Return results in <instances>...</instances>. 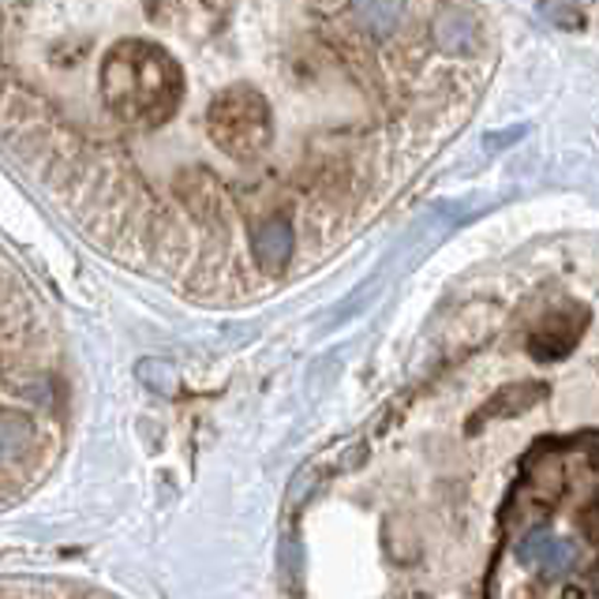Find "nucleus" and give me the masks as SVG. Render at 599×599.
<instances>
[{
    "label": "nucleus",
    "instance_id": "nucleus-4",
    "mask_svg": "<svg viewBox=\"0 0 599 599\" xmlns=\"http://www.w3.org/2000/svg\"><path fill=\"white\" fill-rule=\"evenodd\" d=\"M292 252H297V229H292V222L285 214L263 217V222L252 229L255 266H259L263 274H270V278H278L285 266H289Z\"/></svg>",
    "mask_w": 599,
    "mask_h": 599
},
{
    "label": "nucleus",
    "instance_id": "nucleus-5",
    "mask_svg": "<svg viewBox=\"0 0 599 599\" xmlns=\"http://www.w3.org/2000/svg\"><path fill=\"white\" fill-rule=\"evenodd\" d=\"M31 442H34L31 416L15 413V408H4V413H0V458L4 461L26 458V453H31Z\"/></svg>",
    "mask_w": 599,
    "mask_h": 599
},
{
    "label": "nucleus",
    "instance_id": "nucleus-3",
    "mask_svg": "<svg viewBox=\"0 0 599 599\" xmlns=\"http://www.w3.org/2000/svg\"><path fill=\"white\" fill-rule=\"evenodd\" d=\"M517 558H521V566L532 569L536 577L555 581V577H563L577 566V547L569 544V539L555 536L550 528H532L517 544Z\"/></svg>",
    "mask_w": 599,
    "mask_h": 599
},
{
    "label": "nucleus",
    "instance_id": "nucleus-6",
    "mask_svg": "<svg viewBox=\"0 0 599 599\" xmlns=\"http://www.w3.org/2000/svg\"><path fill=\"white\" fill-rule=\"evenodd\" d=\"M577 341V327L569 319H550L536 338H532V356L536 360H558L574 349Z\"/></svg>",
    "mask_w": 599,
    "mask_h": 599
},
{
    "label": "nucleus",
    "instance_id": "nucleus-8",
    "mask_svg": "<svg viewBox=\"0 0 599 599\" xmlns=\"http://www.w3.org/2000/svg\"><path fill=\"white\" fill-rule=\"evenodd\" d=\"M139 378L150 389H154V394H161V397H173L177 394V371H173V364H165V360H142V364H139Z\"/></svg>",
    "mask_w": 599,
    "mask_h": 599
},
{
    "label": "nucleus",
    "instance_id": "nucleus-2",
    "mask_svg": "<svg viewBox=\"0 0 599 599\" xmlns=\"http://www.w3.org/2000/svg\"><path fill=\"white\" fill-rule=\"evenodd\" d=\"M206 136L225 158L255 161L274 147V106L255 87H225L206 106Z\"/></svg>",
    "mask_w": 599,
    "mask_h": 599
},
{
    "label": "nucleus",
    "instance_id": "nucleus-7",
    "mask_svg": "<svg viewBox=\"0 0 599 599\" xmlns=\"http://www.w3.org/2000/svg\"><path fill=\"white\" fill-rule=\"evenodd\" d=\"M544 394V386L539 383H521V386H510L502 389L499 397H491V405H483L480 420L488 416V420H494V416H513V413H525L528 405H536V397ZM477 420V424H480Z\"/></svg>",
    "mask_w": 599,
    "mask_h": 599
},
{
    "label": "nucleus",
    "instance_id": "nucleus-1",
    "mask_svg": "<svg viewBox=\"0 0 599 599\" xmlns=\"http://www.w3.org/2000/svg\"><path fill=\"white\" fill-rule=\"evenodd\" d=\"M101 98L120 120L165 124L184 98V68L161 45L128 38L101 64Z\"/></svg>",
    "mask_w": 599,
    "mask_h": 599
}]
</instances>
